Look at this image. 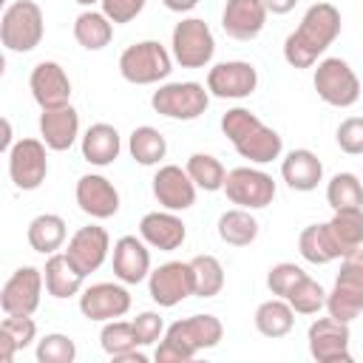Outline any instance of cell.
<instances>
[{
	"instance_id": "1",
	"label": "cell",
	"mask_w": 363,
	"mask_h": 363,
	"mask_svg": "<svg viewBox=\"0 0 363 363\" xmlns=\"http://www.w3.org/2000/svg\"><path fill=\"white\" fill-rule=\"evenodd\" d=\"M340 34V11L332 3H312L298 28L284 40V60L292 68H312L318 57L337 40Z\"/></svg>"
},
{
	"instance_id": "2",
	"label": "cell",
	"mask_w": 363,
	"mask_h": 363,
	"mask_svg": "<svg viewBox=\"0 0 363 363\" xmlns=\"http://www.w3.org/2000/svg\"><path fill=\"white\" fill-rule=\"evenodd\" d=\"M221 130L235 147L241 159H250L255 164L275 162L284 150V139L275 128L264 125L250 108H230L221 116Z\"/></svg>"
},
{
	"instance_id": "3",
	"label": "cell",
	"mask_w": 363,
	"mask_h": 363,
	"mask_svg": "<svg viewBox=\"0 0 363 363\" xmlns=\"http://www.w3.org/2000/svg\"><path fill=\"white\" fill-rule=\"evenodd\" d=\"M224 335V326L216 315H190L164 329V337L159 340L153 357L156 363H184L193 360L201 349L218 346Z\"/></svg>"
},
{
	"instance_id": "4",
	"label": "cell",
	"mask_w": 363,
	"mask_h": 363,
	"mask_svg": "<svg viewBox=\"0 0 363 363\" xmlns=\"http://www.w3.org/2000/svg\"><path fill=\"white\" fill-rule=\"evenodd\" d=\"M326 312L337 320H354L363 312V247L343 255L332 292H326Z\"/></svg>"
},
{
	"instance_id": "5",
	"label": "cell",
	"mask_w": 363,
	"mask_h": 363,
	"mask_svg": "<svg viewBox=\"0 0 363 363\" xmlns=\"http://www.w3.org/2000/svg\"><path fill=\"white\" fill-rule=\"evenodd\" d=\"M43 9L34 0H14L0 17V40L14 54H28L43 43Z\"/></svg>"
},
{
	"instance_id": "6",
	"label": "cell",
	"mask_w": 363,
	"mask_h": 363,
	"mask_svg": "<svg viewBox=\"0 0 363 363\" xmlns=\"http://www.w3.org/2000/svg\"><path fill=\"white\" fill-rule=\"evenodd\" d=\"M173 71V54L159 40H142L122 51L119 74L133 85H153L167 79Z\"/></svg>"
},
{
	"instance_id": "7",
	"label": "cell",
	"mask_w": 363,
	"mask_h": 363,
	"mask_svg": "<svg viewBox=\"0 0 363 363\" xmlns=\"http://www.w3.org/2000/svg\"><path fill=\"white\" fill-rule=\"evenodd\" d=\"M170 54L182 68H204L216 54V40L201 17H184L173 26Z\"/></svg>"
},
{
	"instance_id": "8",
	"label": "cell",
	"mask_w": 363,
	"mask_h": 363,
	"mask_svg": "<svg viewBox=\"0 0 363 363\" xmlns=\"http://www.w3.org/2000/svg\"><path fill=\"white\" fill-rule=\"evenodd\" d=\"M312 85L318 96L332 108H352L360 99V79L352 65L340 57H326L318 62Z\"/></svg>"
},
{
	"instance_id": "9",
	"label": "cell",
	"mask_w": 363,
	"mask_h": 363,
	"mask_svg": "<svg viewBox=\"0 0 363 363\" xmlns=\"http://www.w3.org/2000/svg\"><path fill=\"white\" fill-rule=\"evenodd\" d=\"M150 105L167 119H199L210 105V91L201 82H164L153 91Z\"/></svg>"
},
{
	"instance_id": "10",
	"label": "cell",
	"mask_w": 363,
	"mask_h": 363,
	"mask_svg": "<svg viewBox=\"0 0 363 363\" xmlns=\"http://www.w3.org/2000/svg\"><path fill=\"white\" fill-rule=\"evenodd\" d=\"M224 196L244 210H261V207L272 204L275 182L269 173H264L258 167H235L224 179Z\"/></svg>"
},
{
	"instance_id": "11",
	"label": "cell",
	"mask_w": 363,
	"mask_h": 363,
	"mask_svg": "<svg viewBox=\"0 0 363 363\" xmlns=\"http://www.w3.org/2000/svg\"><path fill=\"white\" fill-rule=\"evenodd\" d=\"M48 145L43 139H20L9 150V176L17 190H37L48 176Z\"/></svg>"
},
{
	"instance_id": "12",
	"label": "cell",
	"mask_w": 363,
	"mask_h": 363,
	"mask_svg": "<svg viewBox=\"0 0 363 363\" xmlns=\"http://www.w3.org/2000/svg\"><path fill=\"white\" fill-rule=\"evenodd\" d=\"M349 323L337 318H318L309 323L306 340H309V354L318 363H352L349 352Z\"/></svg>"
},
{
	"instance_id": "13",
	"label": "cell",
	"mask_w": 363,
	"mask_h": 363,
	"mask_svg": "<svg viewBox=\"0 0 363 363\" xmlns=\"http://www.w3.org/2000/svg\"><path fill=\"white\" fill-rule=\"evenodd\" d=\"M147 292L164 309L190 298L193 295V267H190V261L187 264L184 261H167V264H159L156 269H150Z\"/></svg>"
},
{
	"instance_id": "14",
	"label": "cell",
	"mask_w": 363,
	"mask_h": 363,
	"mask_svg": "<svg viewBox=\"0 0 363 363\" xmlns=\"http://www.w3.org/2000/svg\"><path fill=\"white\" fill-rule=\"evenodd\" d=\"M43 269L37 267H20L11 272V278L3 284L0 292V306L6 315H34L43 298Z\"/></svg>"
},
{
	"instance_id": "15",
	"label": "cell",
	"mask_w": 363,
	"mask_h": 363,
	"mask_svg": "<svg viewBox=\"0 0 363 363\" xmlns=\"http://www.w3.org/2000/svg\"><path fill=\"white\" fill-rule=\"evenodd\" d=\"M258 88V71L252 62L227 60L207 71V91L218 99H244Z\"/></svg>"
},
{
	"instance_id": "16",
	"label": "cell",
	"mask_w": 363,
	"mask_h": 363,
	"mask_svg": "<svg viewBox=\"0 0 363 363\" xmlns=\"http://www.w3.org/2000/svg\"><path fill=\"white\" fill-rule=\"evenodd\" d=\"M128 309H130V292L122 284L99 281V284H91L79 292V312L88 320H99V323L116 320Z\"/></svg>"
},
{
	"instance_id": "17",
	"label": "cell",
	"mask_w": 363,
	"mask_h": 363,
	"mask_svg": "<svg viewBox=\"0 0 363 363\" xmlns=\"http://www.w3.org/2000/svg\"><path fill=\"white\" fill-rule=\"evenodd\" d=\"M108 252H111V235H108V230L99 227V224H85V227H79V230L71 235L68 250H65V255L74 261V267H77L82 275L96 272V269L105 264Z\"/></svg>"
},
{
	"instance_id": "18",
	"label": "cell",
	"mask_w": 363,
	"mask_h": 363,
	"mask_svg": "<svg viewBox=\"0 0 363 363\" xmlns=\"http://www.w3.org/2000/svg\"><path fill=\"white\" fill-rule=\"evenodd\" d=\"M28 88H31V96L34 102L45 111V108H60V105H68L71 99V79L65 74V68L54 60H43L31 68V77H28Z\"/></svg>"
},
{
	"instance_id": "19",
	"label": "cell",
	"mask_w": 363,
	"mask_h": 363,
	"mask_svg": "<svg viewBox=\"0 0 363 363\" xmlns=\"http://www.w3.org/2000/svg\"><path fill=\"white\" fill-rule=\"evenodd\" d=\"M196 182L179 164H162L153 176V196L164 210H190L196 204Z\"/></svg>"
},
{
	"instance_id": "20",
	"label": "cell",
	"mask_w": 363,
	"mask_h": 363,
	"mask_svg": "<svg viewBox=\"0 0 363 363\" xmlns=\"http://www.w3.org/2000/svg\"><path fill=\"white\" fill-rule=\"evenodd\" d=\"M74 199L85 216L99 218V221L119 213V190L113 187L111 179H105L99 173L79 176L77 187H74Z\"/></svg>"
},
{
	"instance_id": "21",
	"label": "cell",
	"mask_w": 363,
	"mask_h": 363,
	"mask_svg": "<svg viewBox=\"0 0 363 363\" xmlns=\"http://www.w3.org/2000/svg\"><path fill=\"white\" fill-rule=\"evenodd\" d=\"M267 6L264 0H227L221 11V28L233 40H255L264 31L267 23Z\"/></svg>"
},
{
	"instance_id": "22",
	"label": "cell",
	"mask_w": 363,
	"mask_h": 363,
	"mask_svg": "<svg viewBox=\"0 0 363 363\" xmlns=\"http://www.w3.org/2000/svg\"><path fill=\"white\" fill-rule=\"evenodd\" d=\"M139 235H142V241L147 247L162 250V252H173V250H179L184 244L187 227L173 210H153V213L142 216Z\"/></svg>"
},
{
	"instance_id": "23",
	"label": "cell",
	"mask_w": 363,
	"mask_h": 363,
	"mask_svg": "<svg viewBox=\"0 0 363 363\" xmlns=\"http://www.w3.org/2000/svg\"><path fill=\"white\" fill-rule=\"evenodd\" d=\"M111 264H113V275L122 284H139L150 275V250L142 241V235L139 238L136 235H122L113 244Z\"/></svg>"
},
{
	"instance_id": "24",
	"label": "cell",
	"mask_w": 363,
	"mask_h": 363,
	"mask_svg": "<svg viewBox=\"0 0 363 363\" xmlns=\"http://www.w3.org/2000/svg\"><path fill=\"white\" fill-rule=\"evenodd\" d=\"M40 136L48 150H68L79 136V113L74 105L45 108L40 113Z\"/></svg>"
},
{
	"instance_id": "25",
	"label": "cell",
	"mask_w": 363,
	"mask_h": 363,
	"mask_svg": "<svg viewBox=\"0 0 363 363\" xmlns=\"http://www.w3.org/2000/svg\"><path fill=\"white\" fill-rule=\"evenodd\" d=\"M281 176L286 182L289 190L298 193H309L320 184L323 179V162L318 159V153H312L309 147H295L284 156L281 162Z\"/></svg>"
},
{
	"instance_id": "26",
	"label": "cell",
	"mask_w": 363,
	"mask_h": 363,
	"mask_svg": "<svg viewBox=\"0 0 363 363\" xmlns=\"http://www.w3.org/2000/svg\"><path fill=\"white\" fill-rule=\"evenodd\" d=\"M79 150H82V159L88 164H96V167H105L111 164L119 150H122V139H119V130L108 122H94L85 133H82V142H79Z\"/></svg>"
},
{
	"instance_id": "27",
	"label": "cell",
	"mask_w": 363,
	"mask_h": 363,
	"mask_svg": "<svg viewBox=\"0 0 363 363\" xmlns=\"http://www.w3.org/2000/svg\"><path fill=\"white\" fill-rule=\"evenodd\" d=\"M43 278H45V292L51 298H71V295H79L82 292V281L85 275L74 267V261L65 255V252H54L48 255L45 261V269H43Z\"/></svg>"
},
{
	"instance_id": "28",
	"label": "cell",
	"mask_w": 363,
	"mask_h": 363,
	"mask_svg": "<svg viewBox=\"0 0 363 363\" xmlns=\"http://www.w3.org/2000/svg\"><path fill=\"white\" fill-rule=\"evenodd\" d=\"M65 218L57 216V213H40L28 221V230H26V238L31 244L34 252H43V255H54L62 244H65Z\"/></svg>"
},
{
	"instance_id": "29",
	"label": "cell",
	"mask_w": 363,
	"mask_h": 363,
	"mask_svg": "<svg viewBox=\"0 0 363 363\" xmlns=\"http://www.w3.org/2000/svg\"><path fill=\"white\" fill-rule=\"evenodd\" d=\"M255 329L264 335V337H284V335H289L292 332V326H295V309L289 306V301L286 298H269V301H264V303H258V309H255Z\"/></svg>"
},
{
	"instance_id": "30",
	"label": "cell",
	"mask_w": 363,
	"mask_h": 363,
	"mask_svg": "<svg viewBox=\"0 0 363 363\" xmlns=\"http://www.w3.org/2000/svg\"><path fill=\"white\" fill-rule=\"evenodd\" d=\"M326 230L340 258L354 252L357 247H363V210H335V216L326 221Z\"/></svg>"
},
{
	"instance_id": "31",
	"label": "cell",
	"mask_w": 363,
	"mask_h": 363,
	"mask_svg": "<svg viewBox=\"0 0 363 363\" xmlns=\"http://www.w3.org/2000/svg\"><path fill=\"white\" fill-rule=\"evenodd\" d=\"M34 337H37V323L31 320V315H6L0 323V360L11 363L14 354L31 346Z\"/></svg>"
},
{
	"instance_id": "32",
	"label": "cell",
	"mask_w": 363,
	"mask_h": 363,
	"mask_svg": "<svg viewBox=\"0 0 363 363\" xmlns=\"http://www.w3.org/2000/svg\"><path fill=\"white\" fill-rule=\"evenodd\" d=\"M111 37H113V23L105 17V11L88 9V11L77 14V20H74V40H77L85 51H99V48H105V45L111 43Z\"/></svg>"
},
{
	"instance_id": "33",
	"label": "cell",
	"mask_w": 363,
	"mask_h": 363,
	"mask_svg": "<svg viewBox=\"0 0 363 363\" xmlns=\"http://www.w3.org/2000/svg\"><path fill=\"white\" fill-rule=\"evenodd\" d=\"M218 238L230 247H250L258 238V221L250 210L235 207L218 216Z\"/></svg>"
},
{
	"instance_id": "34",
	"label": "cell",
	"mask_w": 363,
	"mask_h": 363,
	"mask_svg": "<svg viewBox=\"0 0 363 363\" xmlns=\"http://www.w3.org/2000/svg\"><path fill=\"white\" fill-rule=\"evenodd\" d=\"M298 252L303 255V261L318 264V267L332 264V261L340 258V252H337V247H335L326 224H309V227H303L301 235H298Z\"/></svg>"
},
{
	"instance_id": "35",
	"label": "cell",
	"mask_w": 363,
	"mask_h": 363,
	"mask_svg": "<svg viewBox=\"0 0 363 363\" xmlns=\"http://www.w3.org/2000/svg\"><path fill=\"white\" fill-rule=\"evenodd\" d=\"M128 150H130L133 162L150 167V164H159V162L164 159V153H167V142H164V136H162L156 128H150V125H139V128L130 130Z\"/></svg>"
},
{
	"instance_id": "36",
	"label": "cell",
	"mask_w": 363,
	"mask_h": 363,
	"mask_svg": "<svg viewBox=\"0 0 363 363\" xmlns=\"http://www.w3.org/2000/svg\"><path fill=\"white\" fill-rule=\"evenodd\" d=\"M193 267V295L196 298H213L224 289V267L216 255H196L190 258Z\"/></svg>"
},
{
	"instance_id": "37",
	"label": "cell",
	"mask_w": 363,
	"mask_h": 363,
	"mask_svg": "<svg viewBox=\"0 0 363 363\" xmlns=\"http://www.w3.org/2000/svg\"><path fill=\"white\" fill-rule=\"evenodd\" d=\"M326 201L332 210H363V184L354 173H335L326 184Z\"/></svg>"
},
{
	"instance_id": "38",
	"label": "cell",
	"mask_w": 363,
	"mask_h": 363,
	"mask_svg": "<svg viewBox=\"0 0 363 363\" xmlns=\"http://www.w3.org/2000/svg\"><path fill=\"white\" fill-rule=\"evenodd\" d=\"M184 170L190 173V179L196 182V187H199V190H207V193L224 190L227 170H224V164H221L213 153H193V156L187 159Z\"/></svg>"
},
{
	"instance_id": "39",
	"label": "cell",
	"mask_w": 363,
	"mask_h": 363,
	"mask_svg": "<svg viewBox=\"0 0 363 363\" xmlns=\"http://www.w3.org/2000/svg\"><path fill=\"white\" fill-rule=\"evenodd\" d=\"M99 343H102L105 354L113 357V360L142 346L139 337H136L133 323H130V320H119V318H116V320H105V326H102V332H99Z\"/></svg>"
},
{
	"instance_id": "40",
	"label": "cell",
	"mask_w": 363,
	"mask_h": 363,
	"mask_svg": "<svg viewBox=\"0 0 363 363\" xmlns=\"http://www.w3.org/2000/svg\"><path fill=\"white\" fill-rule=\"evenodd\" d=\"M289 306L298 312V315H318L323 306H326V289L315 281V278H303L289 295H286Z\"/></svg>"
},
{
	"instance_id": "41",
	"label": "cell",
	"mask_w": 363,
	"mask_h": 363,
	"mask_svg": "<svg viewBox=\"0 0 363 363\" xmlns=\"http://www.w3.org/2000/svg\"><path fill=\"white\" fill-rule=\"evenodd\" d=\"M74 357H77V343L68 335L51 332L37 343V363H74Z\"/></svg>"
},
{
	"instance_id": "42",
	"label": "cell",
	"mask_w": 363,
	"mask_h": 363,
	"mask_svg": "<svg viewBox=\"0 0 363 363\" xmlns=\"http://www.w3.org/2000/svg\"><path fill=\"white\" fill-rule=\"evenodd\" d=\"M303 278H306L303 267L289 264V261H281V264L269 267V272H267V286H269V292H272V295L286 298V295H289V292H292Z\"/></svg>"
},
{
	"instance_id": "43",
	"label": "cell",
	"mask_w": 363,
	"mask_h": 363,
	"mask_svg": "<svg viewBox=\"0 0 363 363\" xmlns=\"http://www.w3.org/2000/svg\"><path fill=\"white\" fill-rule=\"evenodd\" d=\"M337 147L349 156H363V116H349L337 125Z\"/></svg>"
},
{
	"instance_id": "44",
	"label": "cell",
	"mask_w": 363,
	"mask_h": 363,
	"mask_svg": "<svg viewBox=\"0 0 363 363\" xmlns=\"http://www.w3.org/2000/svg\"><path fill=\"white\" fill-rule=\"evenodd\" d=\"M145 3H147V0H102L99 6H102L105 17H108L113 26H122V23L136 20V17L142 14Z\"/></svg>"
},
{
	"instance_id": "45",
	"label": "cell",
	"mask_w": 363,
	"mask_h": 363,
	"mask_svg": "<svg viewBox=\"0 0 363 363\" xmlns=\"http://www.w3.org/2000/svg\"><path fill=\"white\" fill-rule=\"evenodd\" d=\"M133 329H136V337L142 346H150L156 340H162V332H164V320L159 312H139L133 320Z\"/></svg>"
},
{
	"instance_id": "46",
	"label": "cell",
	"mask_w": 363,
	"mask_h": 363,
	"mask_svg": "<svg viewBox=\"0 0 363 363\" xmlns=\"http://www.w3.org/2000/svg\"><path fill=\"white\" fill-rule=\"evenodd\" d=\"M295 3L298 0H264V6H267L269 14H286V11L295 9Z\"/></svg>"
},
{
	"instance_id": "47",
	"label": "cell",
	"mask_w": 363,
	"mask_h": 363,
	"mask_svg": "<svg viewBox=\"0 0 363 363\" xmlns=\"http://www.w3.org/2000/svg\"><path fill=\"white\" fill-rule=\"evenodd\" d=\"M162 3H164V9L179 11V14H184V11H190V9L199 6V0H162Z\"/></svg>"
},
{
	"instance_id": "48",
	"label": "cell",
	"mask_w": 363,
	"mask_h": 363,
	"mask_svg": "<svg viewBox=\"0 0 363 363\" xmlns=\"http://www.w3.org/2000/svg\"><path fill=\"white\" fill-rule=\"evenodd\" d=\"M74 3H79V6H94V3H102V0H74Z\"/></svg>"
}]
</instances>
